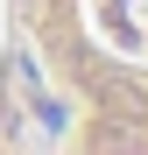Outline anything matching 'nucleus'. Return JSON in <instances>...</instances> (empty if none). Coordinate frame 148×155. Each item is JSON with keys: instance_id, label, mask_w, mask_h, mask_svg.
I'll return each mask as SVG.
<instances>
[{"instance_id": "nucleus-2", "label": "nucleus", "mask_w": 148, "mask_h": 155, "mask_svg": "<svg viewBox=\"0 0 148 155\" xmlns=\"http://www.w3.org/2000/svg\"><path fill=\"white\" fill-rule=\"evenodd\" d=\"M21 141V71H14V42H7V21H0V148Z\"/></svg>"}, {"instance_id": "nucleus-1", "label": "nucleus", "mask_w": 148, "mask_h": 155, "mask_svg": "<svg viewBox=\"0 0 148 155\" xmlns=\"http://www.w3.org/2000/svg\"><path fill=\"white\" fill-rule=\"evenodd\" d=\"M14 64L64 106L71 148L148 155V0H0Z\"/></svg>"}]
</instances>
